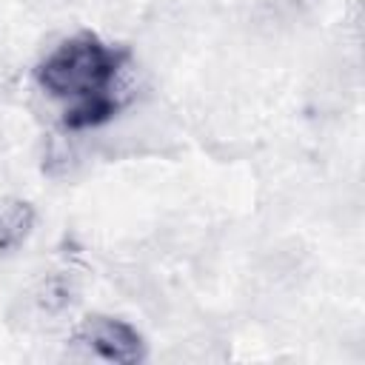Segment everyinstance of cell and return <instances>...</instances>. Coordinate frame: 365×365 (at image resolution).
I'll use <instances>...</instances> for the list:
<instances>
[{"label": "cell", "instance_id": "6da1fadb", "mask_svg": "<svg viewBox=\"0 0 365 365\" xmlns=\"http://www.w3.org/2000/svg\"><path fill=\"white\" fill-rule=\"evenodd\" d=\"M125 66V51L80 31L54 46L34 68L37 86L63 103V125L86 131L108 123L117 111L114 86Z\"/></svg>", "mask_w": 365, "mask_h": 365}, {"label": "cell", "instance_id": "7a4b0ae2", "mask_svg": "<svg viewBox=\"0 0 365 365\" xmlns=\"http://www.w3.org/2000/svg\"><path fill=\"white\" fill-rule=\"evenodd\" d=\"M71 342L83 348L88 356H97L103 362H117V365H134L145 356V342L140 331L131 322L106 317V314L86 317L77 325Z\"/></svg>", "mask_w": 365, "mask_h": 365}, {"label": "cell", "instance_id": "3957f363", "mask_svg": "<svg viewBox=\"0 0 365 365\" xmlns=\"http://www.w3.org/2000/svg\"><path fill=\"white\" fill-rule=\"evenodd\" d=\"M34 228V208L23 200L0 205V254L17 251Z\"/></svg>", "mask_w": 365, "mask_h": 365}]
</instances>
